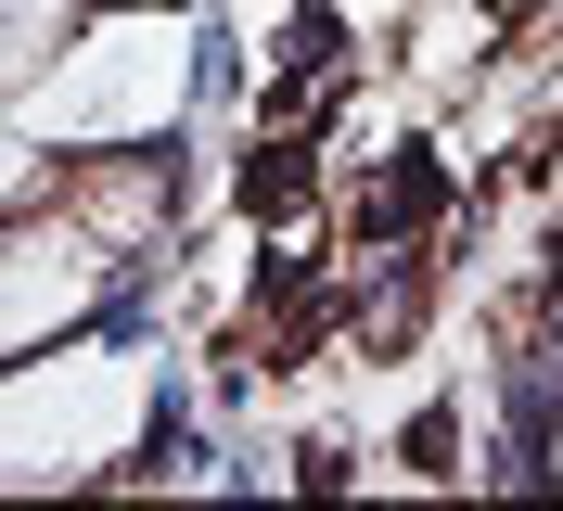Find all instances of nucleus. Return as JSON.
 <instances>
[{
  "label": "nucleus",
  "mask_w": 563,
  "mask_h": 511,
  "mask_svg": "<svg viewBox=\"0 0 563 511\" xmlns=\"http://www.w3.org/2000/svg\"><path fill=\"white\" fill-rule=\"evenodd\" d=\"M65 26H77V0H0V115L26 102V77L65 52Z\"/></svg>",
  "instance_id": "obj_5"
},
{
  "label": "nucleus",
  "mask_w": 563,
  "mask_h": 511,
  "mask_svg": "<svg viewBox=\"0 0 563 511\" xmlns=\"http://www.w3.org/2000/svg\"><path fill=\"white\" fill-rule=\"evenodd\" d=\"M308 192H320V141H308V129H256V154H244V218H295Z\"/></svg>",
  "instance_id": "obj_4"
},
{
  "label": "nucleus",
  "mask_w": 563,
  "mask_h": 511,
  "mask_svg": "<svg viewBox=\"0 0 563 511\" xmlns=\"http://www.w3.org/2000/svg\"><path fill=\"white\" fill-rule=\"evenodd\" d=\"M206 102V13L192 0H103L77 13L65 52L26 77V115L52 154H129V141H179Z\"/></svg>",
  "instance_id": "obj_2"
},
{
  "label": "nucleus",
  "mask_w": 563,
  "mask_h": 511,
  "mask_svg": "<svg viewBox=\"0 0 563 511\" xmlns=\"http://www.w3.org/2000/svg\"><path fill=\"white\" fill-rule=\"evenodd\" d=\"M129 269H141V256L115 231H90L65 192H38L26 218H0V358H38V345L115 320Z\"/></svg>",
  "instance_id": "obj_3"
},
{
  "label": "nucleus",
  "mask_w": 563,
  "mask_h": 511,
  "mask_svg": "<svg viewBox=\"0 0 563 511\" xmlns=\"http://www.w3.org/2000/svg\"><path fill=\"white\" fill-rule=\"evenodd\" d=\"M167 435V358L129 333H65L38 358H0V486H129Z\"/></svg>",
  "instance_id": "obj_1"
},
{
  "label": "nucleus",
  "mask_w": 563,
  "mask_h": 511,
  "mask_svg": "<svg viewBox=\"0 0 563 511\" xmlns=\"http://www.w3.org/2000/svg\"><path fill=\"white\" fill-rule=\"evenodd\" d=\"M77 13H103V0H77Z\"/></svg>",
  "instance_id": "obj_7"
},
{
  "label": "nucleus",
  "mask_w": 563,
  "mask_h": 511,
  "mask_svg": "<svg viewBox=\"0 0 563 511\" xmlns=\"http://www.w3.org/2000/svg\"><path fill=\"white\" fill-rule=\"evenodd\" d=\"M52 167H65V154H52L26 115H0V218H26V204L52 192Z\"/></svg>",
  "instance_id": "obj_6"
}]
</instances>
